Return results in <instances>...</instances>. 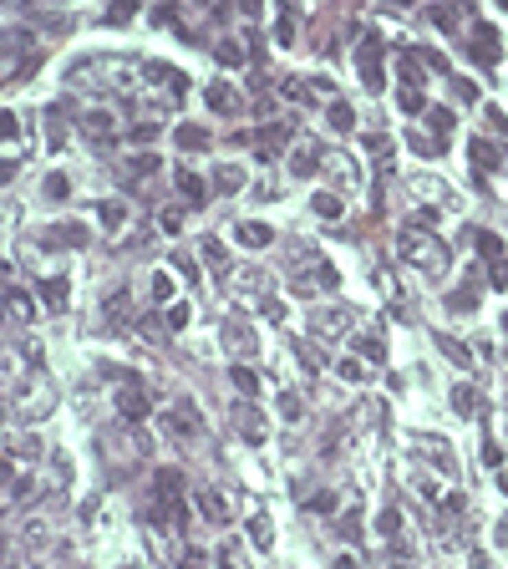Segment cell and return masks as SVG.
Masks as SVG:
<instances>
[{"instance_id":"obj_14","label":"cell","mask_w":508,"mask_h":569,"mask_svg":"<svg viewBox=\"0 0 508 569\" xmlns=\"http://www.w3.org/2000/svg\"><path fill=\"white\" fill-rule=\"evenodd\" d=\"M250 534H254V544H259V549H269V524H265V519H254V524H250Z\"/></svg>"},{"instance_id":"obj_6","label":"cell","mask_w":508,"mask_h":569,"mask_svg":"<svg viewBox=\"0 0 508 569\" xmlns=\"http://www.w3.org/2000/svg\"><path fill=\"white\" fill-rule=\"evenodd\" d=\"M199 509L208 513V519H219V524H224V503H219L214 493H208V488H203V493H199Z\"/></svg>"},{"instance_id":"obj_16","label":"cell","mask_w":508,"mask_h":569,"mask_svg":"<svg viewBox=\"0 0 508 569\" xmlns=\"http://www.w3.org/2000/svg\"><path fill=\"white\" fill-rule=\"evenodd\" d=\"M178 142H184V148H199L203 133H199V127H184V133H178Z\"/></svg>"},{"instance_id":"obj_18","label":"cell","mask_w":508,"mask_h":569,"mask_svg":"<svg viewBox=\"0 0 508 569\" xmlns=\"http://www.w3.org/2000/svg\"><path fill=\"white\" fill-rule=\"evenodd\" d=\"M208 102H214V107H234V97L224 92V87H214V92H208Z\"/></svg>"},{"instance_id":"obj_10","label":"cell","mask_w":508,"mask_h":569,"mask_svg":"<svg viewBox=\"0 0 508 569\" xmlns=\"http://www.w3.org/2000/svg\"><path fill=\"white\" fill-rule=\"evenodd\" d=\"M335 371H341V381H361V377H366V366H361V361H341Z\"/></svg>"},{"instance_id":"obj_1","label":"cell","mask_w":508,"mask_h":569,"mask_svg":"<svg viewBox=\"0 0 508 569\" xmlns=\"http://www.w3.org/2000/svg\"><path fill=\"white\" fill-rule=\"evenodd\" d=\"M401 254H407L412 265H422V269H442V265H448V249L432 244V239H407V244H401Z\"/></svg>"},{"instance_id":"obj_12","label":"cell","mask_w":508,"mask_h":569,"mask_svg":"<svg viewBox=\"0 0 508 569\" xmlns=\"http://www.w3.org/2000/svg\"><path fill=\"white\" fill-rule=\"evenodd\" d=\"M122 219H127V209H117V203H102V224H107V229H117Z\"/></svg>"},{"instance_id":"obj_8","label":"cell","mask_w":508,"mask_h":569,"mask_svg":"<svg viewBox=\"0 0 508 569\" xmlns=\"http://www.w3.org/2000/svg\"><path fill=\"white\" fill-rule=\"evenodd\" d=\"M46 300L56 305V310L67 305V280H46Z\"/></svg>"},{"instance_id":"obj_5","label":"cell","mask_w":508,"mask_h":569,"mask_svg":"<svg viewBox=\"0 0 508 569\" xmlns=\"http://www.w3.org/2000/svg\"><path fill=\"white\" fill-rule=\"evenodd\" d=\"M239 239L250 244V249H259V244H269V229L265 224H239Z\"/></svg>"},{"instance_id":"obj_11","label":"cell","mask_w":508,"mask_h":569,"mask_svg":"<svg viewBox=\"0 0 508 569\" xmlns=\"http://www.w3.org/2000/svg\"><path fill=\"white\" fill-rule=\"evenodd\" d=\"M117 402H122V412H127V417H142V412H148V407H142V397H137V392L117 397Z\"/></svg>"},{"instance_id":"obj_9","label":"cell","mask_w":508,"mask_h":569,"mask_svg":"<svg viewBox=\"0 0 508 569\" xmlns=\"http://www.w3.org/2000/svg\"><path fill=\"white\" fill-rule=\"evenodd\" d=\"M316 214L320 219H335V214H341V203H335L331 193H316Z\"/></svg>"},{"instance_id":"obj_15","label":"cell","mask_w":508,"mask_h":569,"mask_svg":"<svg viewBox=\"0 0 508 569\" xmlns=\"http://www.w3.org/2000/svg\"><path fill=\"white\" fill-rule=\"evenodd\" d=\"M331 127H335V133H346V127H351V107H331Z\"/></svg>"},{"instance_id":"obj_2","label":"cell","mask_w":508,"mask_h":569,"mask_svg":"<svg viewBox=\"0 0 508 569\" xmlns=\"http://www.w3.org/2000/svg\"><path fill=\"white\" fill-rule=\"evenodd\" d=\"M163 427H168V432H178V437H193V432H199L193 412H163Z\"/></svg>"},{"instance_id":"obj_3","label":"cell","mask_w":508,"mask_h":569,"mask_svg":"<svg viewBox=\"0 0 508 569\" xmlns=\"http://www.w3.org/2000/svg\"><path fill=\"white\" fill-rule=\"evenodd\" d=\"M325 168H331V178H335L341 188H351V183H356V163H351V158H341V153H335V158H325Z\"/></svg>"},{"instance_id":"obj_13","label":"cell","mask_w":508,"mask_h":569,"mask_svg":"<svg viewBox=\"0 0 508 569\" xmlns=\"http://www.w3.org/2000/svg\"><path fill=\"white\" fill-rule=\"evenodd\" d=\"M295 173H310V168H316V153H310V148H300V153H295Z\"/></svg>"},{"instance_id":"obj_7","label":"cell","mask_w":508,"mask_h":569,"mask_svg":"<svg viewBox=\"0 0 508 569\" xmlns=\"http://www.w3.org/2000/svg\"><path fill=\"white\" fill-rule=\"evenodd\" d=\"M473 163L478 168H498V153H493L488 142H473Z\"/></svg>"},{"instance_id":"obj_17","label":"cell","mask_w":508,"mask_h":569,"mask_svg":"<svg viewBox=\"0 0 508 569\" xmlns=\"http://www.w3.org/2000/svg\"><path fill=\"white\" fill-rule=\"evenodd\" d=\"M153 295H158V300H168V295H173V280L158 275V280H153Z\"/></svg>"},{"instance_id":"obj_4","label":"cell","mask_w":508,"mask_h":569,"mask_svg":"<svg viewBox=\"0 0 508 569\" xmlns=\"http://www.w3.org/2000/svg\"><path fill=\"white\" fill-rule=\"evenodd\" d=\"M473 56H478V61H493V56H498V36H493V31H478V36H473Z\"/></svg>"}]
</instances>
